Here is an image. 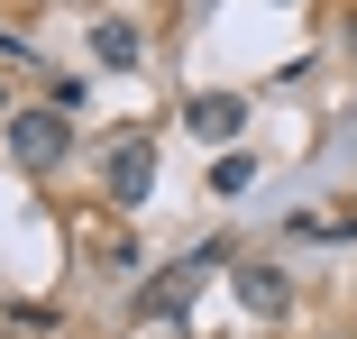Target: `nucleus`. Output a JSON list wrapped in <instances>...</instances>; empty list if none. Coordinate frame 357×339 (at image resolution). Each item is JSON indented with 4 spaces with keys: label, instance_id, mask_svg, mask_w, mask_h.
Instances as JSON below:
<instances>
[{
    "label": "nucleus",
    "instance_id": "f257e3e1",
    "mask_svg": "<svg viewBox=\"0 0 357 339\" xmlns=\"http://www.w3.org/2000/svg\"><path fill=\"white\" fill-rule=\"evenodd\" d=\"M220 266H229V239H211V248H192L183 266L147 276V294H137V321H183V312H192V285H202V276H220Z\"/></svg>",
    "mask_w": 357,
    "mask_h": 339
},
{
    "label": "nucleus",
    "instance_id": "f03ea898",
    "mask_svg": "<svg viewBox=\"0 0 357 339\" xmlns=\"http://www.w3.org/2000/svg\"><path fill=\"white\" fill-rule=\"evenodd\" d=\"M101 174H110V193H119V202H147V183H156V138H147V128H128V138H110Z\"/></svg>",
    "mask_w": 357,
    "mask_h": 339
},
{
    "label": "nucleus",
    "instance_id": "7ed1b4c3",
    "mask_svg": "<svg viewBox=\"0 0 357 339\" xmlns=\"http://www.w3.org/2000/svg\"><path fill=\"white\" fill-rule=\"evenodd\" d=\"M64 138H74L64 110H19V119H10V156H19V165H55Z\"/></svg>",
    "mask_w": 357,
    "mask_h": 339
},
{
    "label": "nucleus",
    "instance_id": "20e7f679",
    "mask_svg": "<svg viewBox=\"0 0 357 339\" xmlns=\"http://www.w3.org/2000/svg\"><path fill=\"white\" fill-rule=\"evenodd\" d=\"M238 128H248V101H238V92H202V101H192V138L220 147V138H238Z\"/></svg>",
    "mask_w": 357,
    "mask_h": 339
},
{
    "label": "nucleus",
    "instance_id": "39448f33",
    "mask_svg": "<svg viewBox=\"0 0 357 339\" xmlns=\"http://www.w3.org/2000/svg\"><path fill=\"white\" fill-rule=\"evenodd\" d=\"M238 303H248V312H266V321H275V312H284V303H294V285H284V276H275V266H238Z\"/></svg>",
    "mask_w": 357,
    "mask_h": 339
},
{
    "label": "nucleus",
    "instance_id": "423d86ee",
    "mask_svg": "<svg viewBox=\"0 0 357 339\" xmlns=\"http://www.w3.org/2000/svg\"><path fill=\"white\" fill-rule=\"evenodd\" d=\"M92 55H101V64H137V28H128V19H101V28H92Z\"/></svg>",
    "mask_w": 357,
    "mask_h": 339
},
{
    "label": "nucleus",
    "instance_id": "0eeeda50",
    "mask_svg": "<svg viewBox=\"0 0 357 339\" xmlns=\"http://www.w3.org/2000/svg\"><path fill=\"white\" fill-rule=\"evenodd\" d=\"M248 183H257L248 156H211V193H248Z\"/></svg>",
    "mask_w": 357,
    "mask_h": 339
}]
</instances>
